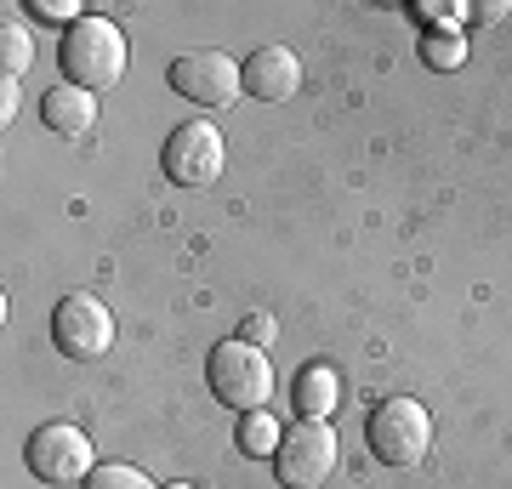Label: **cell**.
<instances>
[{"instance_id":"1","label":"cell","mask_w":512,"mask_h":489,"mask_svg":"<svg viewBox=\"0 0 512 489\" xmlns=\"http://www.w3.org/2000/svg\"><path fill=\"white\" fill-rule=\"evenodd\" d=\"M126 35L120 23H109L103 12H86V18L63 29V74L69 86H86V91H109L120 74H126Z\"/></svg>"},{"instance_id":"2","label":"cell","mask_w":512,"mask_h":489,"mask_svg":"<svg viewBox=\"0 0 512 489\" xmlns=\"http://www.w3.org/2000/svg\"><path fill=\"white\" fill-rule=\"evenodd\" d=\"M205 381H211V399L239 410V416H251V410H262V404L274 399V364H268V353L251 342H239V336L211 347Z\"/></svg>"},{"instance_id":"3","label":"cell","mask_w":512,"mask_h":489,"mask_svg":"<svg viewBox=\"0 0 512 489\" xmlns=\"http://www.w3.org/2000/svg\"><path fill=\"white\" fill-rule=\"evenodd\" d=\"M365 444L382 467H416L433 450V416L421 399H382L365 421Z\"/></svg>"},{"instance_id":"4","label":"cell","mask_w":512,"mask_h":489,"mask_svg":"<svg viewBox=\"0 0 512 489\" xmlns=\"http://www.w3.org/2000/svg\"><path fill=\"white\" fill-rule=\"evenodd\" d=\"M23 461H29V472H35L40 484H86V478L97 472L92 438L80 433V427H69V421L35 427L29 444H23Z\"/></svg>"},{"instance_id":"5","label":"cell","mask_w":512,"mask_h":489,"mask_svg":"<svg viewBox=\"0 0 512 489\" xmlns=\"http://www.w3.org/2000/svg\"><path fill=\"white\" fill-rule=\"evenodd\" d=\"M52 342L63 359L74 364H97L103 353L114 347V313L103 308V296H92V290H74V296H63L52 313Z\"/></svg>"},{"instance_id":"6","label":"cell","mask_w":512,"mask_h":489,"mask_svg":"<svg viewBox=\"0 0 512 489\" xmlns=\"http://www.w3.org/2000/svg\"><path fill=\"white\" fill-rule=\"evenodd\" d=\"M274 472L285 489H325L336 472V427L330 421H296L279 438Z\"/></svg>"},{"instance_id":"7","label":"cell","mask_w":512,"mask_h":489,"mask_svg":"<svg viewBox=\"0 0 512 489\" xmlns=\"http://www.w3.org/2000/svg\"><path fill=\"white\" fill-rule=\"evenodd\" d=\"M222 165H228V148H222V131L211 120H188L165 137L160 148V171L177 188H211L222 177Z\"/></svg>"},{"instance_id":"8","label":"cell","mask_w":512,"mask_h":489,"mask_svg":"<svg viewBox=\"0 0 512 489\" xmlns=\"http://www.w3.org/2000/svg\"><path fill=\"white\" fill-rule=\"evenodd\" d=\"M171 91L177 97H188V103H200V109H228V103H239V91H245V80H239V63L228 52H217V46H200V52H183L177 63H171Z\"/></svg>"},{"instance_id":"9","label":"cell","mask_w":512,"mask_h":489,"mask_svg":"<svg viewBox=\"0 0 512 489\" xmlns=\"http://www.w3.org/2000/svg\"><path fill=\"white\" fill-rule=\"evenodd\" d=\"M239 80H245V97H256V103H285L302 86V63L291 46H256L239 63Z\"/></svg>"},{"instance_id":"10","label":"cell","mask_w":512,"mask_h":489,"mask_svg":"<svg viewBox=\"0 0 512 489\" xmlns=\"http://www.w3.org/2000/svg\"><path fill=\"white\" fill-rule=\"evenodd\" d=\"M40 120H46L57 137H86V131L97 126V91L57 80V86L40 97Z\"/></svg>"},{"instance_id":"11","label":"cell","mask_w":512,"mask_h":489,"mask_svg":"<svg viewBox=\"0 0 512 489\" xmlns=\"http://www.w3.org/2000/svg\"><path fill=\"white\" fill-rule=\"evenodd\" d=\"M291 404H296V416L302 421H330L336 416V404H342V376H336L325 359L302 364L296 381H291Z\"/></svg>"},{"instance_id":"12","label":"cell","mask_w":512,"mask_h":489,"mask_svg":"<svg viewBox=\"0 0 512 489\" xmlns=\"http://www.w3.org/2000/svg\"><path fill=\"white\" fill-rule=\"evenodd\" d=\"M0 63H6V80H23V69L35 63V35L18 23L12 6H6V29H0Z\"/></svg>"},{"instance_id":"13","label":"cell","mask_w":512,"mask_h":489,"mask_svg":"<svg viewBox=\"0 0 512 489\" xmlns=\"http://www.w3.org/2000/svg\"><path fill=\"white\" fill-rule=\"evenodd\" d=\"M421 63L427 69H461L467 63V29H433V35H421Z\"/></svg>"},{"instance_id":"14","label":"cell","mask_w":512,"mask_h":489,"mask_svg":"<svg viewBox=\"0 0 512 489\" xmlns=\"http://www.w3.org/2000/svg\"><path fill=\"white\" fill-rule=\"evenodd\" d=\"M279 421L268 416V410H251V416H239V433H234V444L245 455H279Z\"/></svg>"},{"instance_id":"15","label":"cell","mask_w":512,"mask_h":489,"mask_svg":"<svg viewBox=\"0 0 512 489\" xmlns=\"http://www.w3.org/2000/svg\"><path fill=\"white\" fill-rule=\"evenodd\" d=\"M86 489H160V484H154L143 467H131V461H97Z\"/></svg>"},{"instance_id":"16","label":"cell","mask_w":512,"mask_h":489,"mask_svg":"<svg viewBox=\"0 0 512 489\" xmlns=\"http://www.w3.org/2000/svg\"><path fill=\"white\" fill-rule=\"evenodd\" d=\"M274 313H251L245 325H239V342H251V347H274Z\"/></svg>"},{"instance_id":"17","label":"cell","mask_w":512,"mask_h":489,"mask_svg":"<svg viewBox=\"0 0 512 489\" xmlns=\"http://www.w3.org/2000/svg\"><path fill=\"white\" fill-rule=\"evenodd\" d=\"M35 18H46V23H80L86 18V12H80V6H74V0H35Z\"/></svg>"},{"instance_id":"18","label":"cell","mask_w":512,"mask_h":489,"mask_svg":"<svg viewBox=\"0 0 512 489\" xmlns=\"http://www.w3.org/2000/svg\"><path fill=\"white\" fill-rule=\"evenodd\" d=\"M165 489H194V484H165Z\"/></svg>"}]
</instances>
